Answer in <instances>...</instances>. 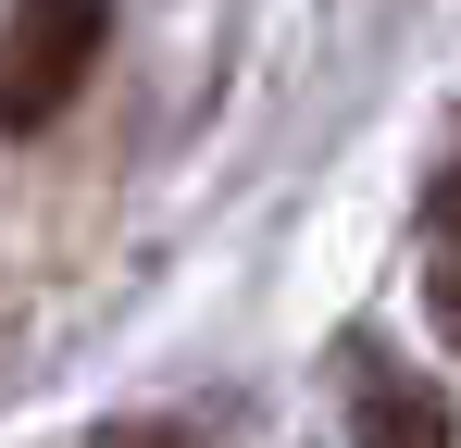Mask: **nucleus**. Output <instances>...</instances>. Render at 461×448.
Returning <instances> with one entry per match:
<instances>
[{
    "label": "nucleus",
    "mask_w": 461,
    "mask_h": 448,
    "mask_svg": "<svg viewBox=\"0 0 461 448\" xmlns=\"http://www.w3.org/2000/svg\"><path fill=\"white\" fill-rule=\"evenodd\" d=\"M113 38V0H13V38H0V138H38L76 112V87L100 75Z\"/></svg>",
    "instance_id": "obj_1"
},
{
    "label": "nucleus",
    "mask_w": 461,
    "mask_h": 448,
    "mask_svg": "<svg viewBox=\"0 0 461 448\" xmlns=\"http://www.w3.org/2000/svg\"><path fill=\"white\" fill-rule=\"evenodd\" d=\"M337 448H449V399L411 386L399 362H375V349H349V424H337Z\"/></svg>",
    "instance_id": "obj_2"
},
{
    "label": "nucleus",
    "mask_w": 461,
    "mask_h": 448,
    "mask_svg": "<svg viewBox=\"0 0 461 448\" xmlns=\"http://www.w3.org/2000/svg\"><path fill=\"white\" fill-rule=\"evenodd\" d=\"M424 299L461 349V175H437V200H424Z\"/></svg>",
    "instance_id": "obj_3"
},
{
    "label": "nucleus",
    "mask_w": 461,
    "mask_h": 448,
    "mask_svg": "<svg viewBox=\"0 0 461 448\" xmlns=\"http://www.w3.org/2000/svg\"><path fill=\"white\" fill-rule=\"evenodd\" d=\"M100 448H187L175 424H100Z\"/></svg>",
    "instance_id": "obj_4"
}]
</instances>
